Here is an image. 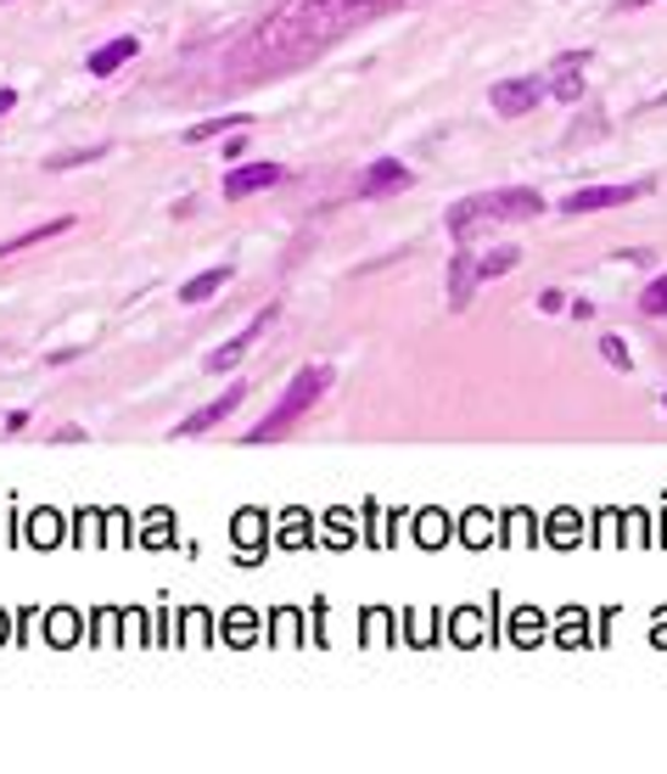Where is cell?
I'll return each mask as SVG.
<instances>
[{
	"label": "cell",
	"mask_w": 667,
	"mask_h": 774,
	"mask_svg": "<svg viewBox=\"0 0 667 774\" xmlns=\"http://www.w3.org/2000/svg\"><path fill=\"white\" fill-rule=\"evenodd\" d=\"M376 7L388 0H280V7L235 45L230 62H242L235 73L242 79H264V73H280V68H298L303 57L325 52L331 39H343L354 23H365Z\"/></svg>",
	"instance_id": "obj_1"
},
{
	"label": "cell",
	"mask_w": 667,
	"mask_h": 774,
	"mask_svg": "<svg viewBox=\"0 0 667 774\" xmlns=\"http://www.w3.org/2000/svg\"><path fill=\"white\" fill-rule=\"evenodd\" d=\"M544 197L533 185H505V191H483V197H465L449 208V236L465 241L476 225H521V219H539Z\"/></svg>",
	"instance_id": "obj_2"
},
{
	"label": "cell",
	"mask_w": 667,
	"mask_h": 774,
	"mask_svg": "<svg viewBox=\"0 0 667 774\" xmlns=\"http://www.w3.org/2000/svg\"><path fill=\"white\" fill-rule=\"evenodd\" d=\"M325 387H331V365H303L292 382H286V394L275 399V410L258 421V426H248V439L242 444H275V439H286L320 399H325Z\"/></svg>",
	"instance_id": "obj_3"
},
{
	"label": "cell",
	"mask_w": 667,
	"mask_h": 774,
	"mask_svg": "<svg viewBox=\"0 0 667 774\" xmlns=\"http://www.w3.org/2000/svg\"><path fill=\"white\" fill-rule=\"evenodd\" d=\"M275 320H280V309H275V304H269V309H258L248 331H235V337H230L225 349H214V354L203 360V371H208V376H225V371H235V365H242V354H248V349L258 343V337H264V331H269Z\"/></svg>",
	"instance_id": "obj_4"
},
{
	"label": "cell",
	"mask_w": 667,
	"mask_h": 774,
	"mask_svg": "<svg viewBox=\"0 0 667 774\" xmlns=\"http://www.w3.org/2000/svg\"><path fill=\"white\" fill-rule=\"evenodd\" d=\"M651 180L640 185H584V191H572V197H561V214H600V208H623L634 197H645Z\"/></svg>",
	"instance_id": "obj_5"
},
{
	"label": "cell",
	"mask_w": 667,
	"mask_h": 774,
	"mask_svg": "<svg viewBox=\"0 0 667 774\" xmlns=\"http://www.w3.org/2000/svg\"><path fill=\"white\" fill-rule=\"evenodd\" d=\"M242 399H248V387H242V382H235V387H225V394H219L214 405L191 410V416H185V421H180V426L169 432V439H203V432H214L219 421H230V416H235V405H242Z\"/></svg>",
	"instance_id": "obj_6"
},
{
	"label": "cell",
	"mask_w": 667,
	"mask_h": 774,
	"mask_svg": "<svg viewBox=\"0 0 667 774\" xmlns=\"http://www.w3.org/2000/svg\"><path fill=\"white\" fill-rule=\"evenodd\" d=\"M488 102H494L499 118H521V113H533L544 102V79H499L488 90Z\"/></svg>",
	"instance_id": "obj_7"
},
{
	"label": "cell",
	"mask_w": 667,
	"mask_h": 774,
	"mask_svg": "<svg viewBox=\"0 0 667 774\" xmlns=\"http://www.w3.org/2000/svg\"><path fill=\"white\" fill-rule=\"evenodd\" d=\"M584 62H589V52H561L555 57V73L544 79V95H555V102H584Z\"/></svg>",
	"instance_id": "obj_8"
},
{
	"label": "cell",
	"mask_w": 667,
	"mask_h": 774,
	"mask_svg": "<svg viewBox=\"0 0 667 774\" xmlns=\"http://www.w3.org/2000/svg\"><path fill=\"white\" fill-rule=\"evenodd\" d=\"M280 180H286L280 163H242V169L225 174V203H242V197H253V191H269V185H280Z\"/></svg>",
	"instance_id": "obj_9"
},
{
	"label": "cell",
	"mask_w": 667,
	"mask_h": 774,
	"mask_svg": "<svg viewBox=\"0 0 667 774\" xmlns=\"http://www.w3.org/2000/svg\"><path fill=\"white\" fill-rule=\"evenodd\" d=\"M415 185V174L399 163V158H376L365 174H359V197H388V191H404Z\"/></svg>",
	"instance_id": "obj_10"
},
{
	"label": "cell",
	"mask_w": 667,
	"mask_h": 774,
	"mask_svg": "<svg viewBox=\"0 0 667 774\" xmlns=\"http://www.w3.org/2000/svg\"><path fill=\"white\" fill-rule=\"evenodd\" d=\"M471 293H476V253H471V241H460L449 259V309H465Z\"/></svg>",
	"instance_id": "obj_11"
},
{
	"label": "cell",
	"mask_w": 667,
	"mask_h": 774,
	"mask_svg": "<svg viewBox=\"0 0 667 774\" xmlns=\"http://www.w3.org/2000/svg\"><path fill=\"white\" fill-rule=\"evenodd\" d=\"M135 52H140V39H135V34H118V39H107V45H95L84 68H90L95 79H113L124 62H135Z\"/></svg>",
	"instance_id": "obj_12"
},
{
	"label": "cell",
	"mask_w": 667,
	"mask_h": 774,
	"mask_svg": "<svg viewBox=\"0 0 667 774\" xmlns=\"http://www.w3.org/2000/svg\"><path fill=\"white\" fill-rule=\"evenodd\" d=\"M68 230H73V214H62V219H45L39 230H23V236H12V241H0V259H12V253H23V248H39V241L68 236Z\"/></svg>",
	"instance_id": "obj_13"
},
{
	"label": "cell",
	"mask_w": 667,
	"mask_h": 774,
	"mask_svg": "<svg viewBox=\"0 0 667 774\" xmlns=\"http://www.w3.org/2000/svg\"><path fill=\"white\" fill-rule=\"evenodd\" d=\"M225 281H230V264H214V270H203V275H191V281L180 286V304H208Z\"/></svg>",
	"instance_id": "obj_14"
},
{
	"label": "cell",
	"mask_w": 667,
	"mask_h": 774,
	"mask_svg": "<svg viewBox=\"0 0 667 774\" xmlns=\"http://www.w3.org/2000/svg\"><path fill=\"white\" fill-rule=\"evenodd\" d=\"M253 124V113H225V118H203V124H191L185 129V140H214V135H225V129H248Z\"/></svg>",
	"instance_id": "obj_15"
},
{
	"label": "cell",
	"mask_w": 667,
	"mask_h": 774,
	"mask_svg": "<svg viewBox=\"0 0 667 774\" xmlns=\"http://www.w3.org/2000/svg\"><path fill=\"white\" fill-rule=\"evenodd\" d=\"M516 264H521L516 248H488V253H476V281H494V275H505Z\"/></svg>",
	"instance_id": "obj_16"
},
{
	"label": "cell",
	"mask_w": 667,
	"mask_h": 774,
	"mask_svg": "<svg viewBox=\"0 0 667 774\" xmlns=\"http://www.w3.org/2000/svg\"><path fill=\"white\" fill-rule=\"evenodd\" d=\"M640 315H651V320H667V275H656L645 293H640Z\"/></svg>",
	"instance_id": "obj_17"
},
{
	"label": "cell",
	"mask_w": 667,
	"mask_h": 774,
	"mask_svg": "<svg viewBox=\"0 0 667 774\" xmlns=\"http://www.w3.org/2000/svg\"><path fill=\"white\" fill-rule=\"evenodd\" d=\"M95 158H107V147H79V152H62V158H51L45 169L62 174V169H79V163H95Z\"/></svg>",
	"instance_id": "obj_18"
},
{
	"label": "cell",
	"mask_w": 667,
	"mask_h": 774,
	"mask_svg": "<svg viewBox=\"0 0 667 774\" xmlns=\"http://www.w3.org/2000/svg\"><path fill=\"white\" fill-rule=\"evenodd\" d=\"M600 360H606V365H617V371H629V365H634L623 337H600Z\"/></svg>",
	"instance_id": "obj_19"
},
{
	"label": "cell",
	"mask_w": 667,
	"mask_h": 774,
	"mask_svg": "<svg viewBox=\"0 0 667 774\" xmlns=\"http://www.w3.org/2000/svg\"><path fill=\"white\" fill-rule=\"evenodd\" d=\"M539 309H544V315H561V309H566V298L550 286V293H539Z\"/></svg>",
	"instance_id": "obj_20"
},
{
	"label": "cell",
	"mask_w": 667,
	"mask_h": 774,
	"mask_svg": "<svg viewBox=\"0 0 667 774\" xmlns=\"http://www.w3.org/2000/svg\"><path fill=\"white\" fill-rule=\"evenodd\" d=\"M28 421H34V416H28V410H12V416H7V432H12V439H18V432H23V426H28Z\"/></svg>",
	"instance_id": "obj_21"
},
{
	"label": "cell",
	"mask_w": 667,
	"mask_h": 774,
	"mask_svg": "<svg viewBox=\"0 0 667 774\" xmlns=\"http://www.w3.org/2000/svg\"><path fill=\"white\" fill-rule=\"evenodd\" d=\"M12 107H18V90H12V84H0V118H7Z\"/></svg>",
	"instance_id": "obj_22"
},
{
	"label": "cell",
	"mask_w": 667,
	"mask_h": 774,
	"mask_svg": "<svg viewBox=\"0 0 667 774\" xmlns=\"http://www.w3.org/2000/svg\"><path fill=\"white\" fill-rule=\"evenodd\" d=\"M566 309H572V320H589V315H595V304H589V298H572Z\"/></svg>",
	"instance_id": "obj_23"
},
{
	"label": "cell",
	"mask_w": 667,
	"mask_h": 774,
	"mask_svg": "<svg viewBox=\"0 0 667 774\" xmlns=\"http://www.w3.org/2000/svg\"><path fill=\"white\" fill-rule=\"evenodd\" d=\"M640 7H656V0H617V12H623V18H629V12H640Z\"/></svg>",
	"instance_id": "obj_24"
},
{
	"label": "cell",
	"mask_w": 667,
	"mask_h": 774,
	"mask_svg": "<svg viewBox=\"0 0 667 774\" xmlns=\"http://www.w3.org/2000/svg\"><path fill=\"white\" fill-rule=\"evenodd\" d=\"M0 7H7V0H0Z\"/></svg>",
	"instance_id": "obj_25"
},
{
	"label": "cell",
	"mask_w": 667,
	"mask_h": 774,
	"mask_svg": "<svg viewBox=\"0 0 667 774\" xmlns=\"http://www.w3.org/2000/svg\"><path fill=\"white\" fill-rule=\"evenodd\" d=\"M662 405H667V399H662Z\"/></svg>",
	"instance_id": "obj_26"
}]
</instances>
